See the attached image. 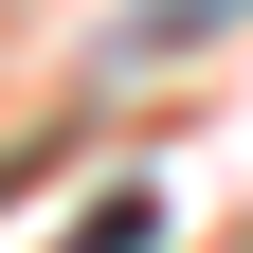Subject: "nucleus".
Segmentation results:
<instances>
[{
  "mask_svg": "<svg viewBox=\"0 0 253 253\" xmlns=\"http://www.w3.org/2000/svg\"><path fill=\"white\" fill-rule=\"evenodd\" d=\"M145 235H163V199L126 181V199H90V217H73V235H54V253H145Z\"/></svg>",
  "mask_w": 253,
  "mask_h": 253,
  "instance_id": "obj_1",
  "label": "nucleus"
},
{
  "mask_svg": "<svg viewBox=\"0 0 253 253\" xmlns=\"http://www.w3.org/2000/svg\"><path fill=\"white\" fill-rule=\"evenodd\" d=\"M217 18H253V0H145V18H126V54H181V37H217Z\"/></svg>",
  "mask_w": 253,
  "mask_h": 253,
  "instance_id": "obj_2",
  "label": "nucleus"
}]
</instances>
